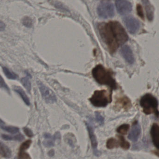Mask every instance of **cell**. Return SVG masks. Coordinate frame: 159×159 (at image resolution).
Returning a JSON list of instances; mask_svg holds the SVG:
<instances>
[{
  "mask_svg": "<svg viewBox=\"0 0 159 159\" xmlns=\"http://www.w3.org/2000/svg\"><path fill=\"white\" fill-rule=\"evenodd\" d=\"M99 34L111 53L115 52L120 45L128 39V35L119 22L111 21L98 25Z\"/></svg>",
  "mask_w": 159,
  "mask_h": 159,
  "instance_id": "cell-1",
  "label": "cell"
},
{
  "mask_svg": "<svg viewBox=\"0 0 159 159\" xmlns=\"http://www.w3.org/2000/svg\"><path fill=\"white\" fill-rule=\"evenodd\" d=\"M92 75L99 84L107 85L112 90H116L118 88L111 71L105 68L102 65L96 66L92 70Z\"/></svg>",
  "mask_w": 159,
  "mask_h": 159,
  "instance_id": "cell-2",
  "label": "cell"
},
{
  "mask_svg": "<svg viewBox=\"0 0 159 159\" xmlns=\"http://www.w3.org/2000/svg\"><path fill=\"white\" fill-rule=\"evenodd\" d=\"M139 104L143 112L147 115L154 113L158 117V101L157 98L150 93H147L140 98Z\"/></svg>",
  "mask_w": 159,
  "mask_h": 159,
  "instance_id": "cell-3",
  "label": "cell"
},
{
  "mask_svg": "<svg viewBox=\"0 0 159 159\" xmlns=\"http://www.w3.org/2000/svg\"><path fill=\"white\" fill-rule=\"evenodd\" d=\"M89 100L94 107H104L111 102V94L105 90H97L89 98Z\"/></svg>",
  "mask_w": 159,
  "mask_h": 159,
  "instance_id": "cell-4",
  "label": "cell"
},
{
  "mask_svg": "<svg viewBox=\"0 0 159 159\" xmlns=\"http://www.w3.org/2000/svg\"><path fill=\"white\" fill-rule=\"evenodd\" d=\"M98 16L102 18H111L114 16V9L113 4L108 2H101L97 10Z\"/></svg>",
  "mask_w": 159,
  "mask_h": 159,
  "instance_id": "cell-5",
  "label": "cell"
},
{
  "mask_svg": "<svg viewBox=\"0 0 159 159\" xmlns=\"http://www.w3.org/2000/svg\"><path fill=\"white\" fill-rule=\"evenodd\" d=\"M38 85L42 96L45 102L48 104H53L57 102L56 96L51 89L44 85L42 82L38 81Z\"/></svg>",
  "mask_w": 159,
  "mask_h": 159,
  "instance_id": "cell-6",
  "label": "cell"
},
{
  "mask_svg": "<svg viewBox=\"0 0 159 159\" xmlns=\"http://www.w3.org/2000/svg\"><path fill=\"white\" fill-rule=\"evenodd\" d=\"M124 23L129 32L132 34H135L140 28V23L133 16H128L124 19Z\"/></svg>",
  "mask_w": 159,
  "mask_h": 159,
  "instance_id": "cell-7",
  "label": "cell"
},
{
  "mask_svg": "<svg viewBox=\"0 0 159 159\" xmlns=\"http://www.w3.org/2000/svg\"><path fill=\"white\" fill-rule=\"evenodd\" d=\"M116 6L118 13L121 15L127 14L132 10V4L129 2L124 0H117Z\"/></svg>",
  "mask_w": 159,
  "mask_h": 159,
  "instance_id": "cell-8",
  "label": "cell"
},
{
  "mask_svg": "<svg viewBox=\"0 0 159 159\" xmlns=\"http://www.w3.org/2000/svg\"><path fill=\"white\" fill-rule=\"evenodd\" d=\"M141 129L140 125L137 121L135 122L132 126V129L128 135V139L133 142H136L141 134Z\"/></svg>",
  "mask_w": 159,
  "mask_h": 159,
  "instance_id": "cell-9",
  "label": "cell"
},
{
  "mask_svg": "<svg viewBox=\"0 0 159 159\" xmlns=\"http://www.w3.org/2000/svg\"><path fill=\"white\" fill-rule=\"evenodd\" d=\"M86 127H87V130L89 133V137H90V140L91 141L92 146L93 147V149L94 152L95 154L96 155H99V152L98 150V143L97 141L94 132L93 128V126L89 123H86Z\"/></svg>",
  "mask_w": 159,
  "mask_h": 159,
  "instance_id": "cell-10",
  "label": "cell"
},
{
  "mask_svg": "<svg viewBox=\"0 0 159 159\" xmlns=\"http://www.w3.org/2000/svg\"><path fill=\"white\" fill-rule=\"evenodd\" d=\"M120 53L125 61L130 65H132L134 62V57L133 52L130 47L125 45L121 48Z\"/></svg>",
  "mask_w": 159,
  "mask_h": 159,
  "instance_id": "cell-11",
  "label": "cell"
},
{
  "mask_svg": "<svg viewBox=\"0 0 159 159\" xmlns=\"http://www.w3.org/2000/svg\"><path fill=\"white\" fill-rule=\"evenodd\" d=\"M150 133L152 143L156 148L158 149L159 148V127L157 124L154 123L152 125Z\"/></svg>",
  "mask_w": 159,
  "mask_h": 159,
  "instance_id": "cell-12",
  "label": "cell"
},
{
  "mask_svg": "<svg viewBox=\"0 0 159 159\" xmlns=\"http://www.w3.org/2000/svg\"><path fill=\"white\" fill-rule=\"evenodd\" d=\"M116 105L120 108L127 110L132 107L131 101L126 97L120 98L117 100Z\"/></svg>",
  "mask_w": 159,
  "mask_h": 159,
  "instance_id": "cell-13",
  "label": "cell"
},
{
  "mask_svg": "<svg viewBox=\"0 0 159 159\" xmlns=\"http://www.w3.org/2000/svg\"><path fill=\"white\" fill-rule=\"evenodd\" d=\"M142 2L145 6L147 17L149 21H152L153 17V8L148 0H142Z\"/></svg>",
  "mask_w": 159,
  "mask_h": 159,
  "instance_id": "cell-14",
  "label": "cell"
},
{
  "mask_svg": "<svg viewBox=\"0 0 159 159\" xmlns=\"http://www.w3.org/2000/svg\"><path fill=\"white\" fill-rule=\"evenodd\" d=\"M61 138L60 134L58 132L56 133L53 136H50L48 139H45V140L43 141V143L45 147L47 148L53 147L55 145V142L57 139H60Z\"/></svg>",
  "mask_w": 159,
  "mask_h": 159,
  "instance_id": "cell-15",
  "label": "cell"
},
{
  "mask_svg": "<svg viewBox=\"0 0 159 159\" xmlns=\"http://www.w3.org/2000/svg\"><path fill=\"white\" fill-rule=\"evenodd\" d=\"M13 89L16 93L18 94L25 102V104L27 106L30 105V101L28 97L26 94L25 92L20 86H14Z\"/></svg>",
  "mask_w": 159,
  "mask_h": 159,
  "instance_id": "cell-16",
  "label": "cell"
},
{
  "mask_svg": "<svg viewBox=\"0 0 159 159\" xmlns=\"http://www.w3.org/2000/svg\"><path fill=\"white\" fill-rule=\"evenodd\" d=\"M0 155L6 158H10L12 156V152L10 148L2 142H0Z\"/></svg>",
  "mask_w": 159,
  "mask_h": 159,
  "instance_id": "cell-17",
  "label": "cell"
},
{
  "mask_svg": "<svg viewBox=\"0 0 159 159\" xmlns=\"http://www.w3.org/2000/svg\"><path fill=\"white\" fill-rule=\"evenodd\" d=\"M26 74L27 76L26 77L21 79V82L24 87L26 89L28 92L30 93L31 90V83L30 81L31 76L28 73H27Z\"/></svg>",
  "mask_w": 159,
  "mask_h": 159,
  "instance_id": "cell-18",
  "label": "cell"
},
{
  "mask_svg": "<svg viewBox=\"0 0 159 159\" xmlns=\"http://www.w3.org/2000/svg\"><path fill=\"white\" fill-rule=\"evenodd\" d=\"M2 137L3 139L6 140H16V141H22L25 139V137L22 134L16 135V136H11L9 135L2 134Z\"/></svg>",
  "mask_w": 159,
  "mask_h": 159,
  "instance_id": "cell-19",
  "label": "cell"
},
{
  "mask_svg": "<svg viewBox=\"0 0 159 159\" xmlns=\"http://www.w3.org/2000/svg\"><path fill=\"white\" fill-rule=\"evenodd\" d=\"M3 72L8 79L11 80H16L18 78V76L14 72L11 71L9 69L5 67L2 68Z\"/></svg>",
  "mask_w": 159,
  "mask_h": 159,
  "instance_id": "cell-20",
  "label": "cell"
},
{
  "mask_svg": "<svg viewBox=\"0 0 159 159\" xmlns=\"http://www.w3.org/2000/svg\"><path fill=\"white\" fill-rule=\"evenodd\" d=\"M0 128L4 130V131H6V132L12 134H16L19 131V129L18 127L13 126H7V125H4L0 126Z\"/></svg>",
  "mask_w": 159,
  "mask_h": 159,
  "instance_id": "cell-21",
  "label": "cell"
},
{
  "mask_svg": "<svg viewBox=\"0 0 159 159\" xmlns=\"http://www.w3.org/2000/svg\"><path fill=\"white\" fill-rule=\"evenodd\" d=\"M106 146L107 148L111 149L114 148H117L118 147V143L116 139L111 138L108 139Z\"/></svg>",
  "mask_w": 159,
  "mask_h": 159,
  "instance_id": "cell-22",
  "label": "cell"
},
{
  "mask_svg": "<svg viewBox=\"0 0 159 159\" xmlns=\"http://www.w3.org/2000/svg\"><path fill=\"white\" fill-rule=\"evenodd\" d=\"M130 126L128 124H123L120 125L117 129V132L123 135L126 134L129 130Z\"/></svg>",
  "mask_w": 159,
  "mask_h": 159,
  "instance_id": "cell-23",
  "label": "cell"
},
{
  "mask_svg": "<svg viewBox=\"0 0 159 159\" xmlns=\"http://www.w3.org/2000/svg\"><path fill=\"white\" fill-rule=\"evenodd\" d=\"M119 139H120V146L123 149L127 150L130 148V143L125 139L124 137L120 136Z\"/></svg>",
  "mask_w": 159,
  "mask_h": 159,
  "instance_id": "cell-24",
  "label": "cell"
},
{
  "mask_svg": "<svg viewBox=\"0 0 159 159\" xmlns=\"http://www.w3.org/2000/svg\"><path fill=\"white\" fill-rule=\"evenodd\" d=\"M22 24L26 27L30 28L32 26V20L29 17L25 16L22 19Z\"/></svg>",
  "mask_w": 159,
  "mask_h": 159,
  "instance_id": "cell-25",
  "label": "cell"
},
{
  "mask_svg": "<svg viewBox=\"0 0 159 159\" xmlns=\"http://www.w3.org/2000/svg\"><path fill=\"white\" fill-rule=\"evenodd\" d=\"M31 142L32 141L30 139L26 140L24 143H22V145L20 146L19 151H25L26 150L28 149L30 147Z\"/></svg>",
  "mask_w": 159,
  "mask_h": 159,
  "instance_id": "cell-26",
  "label": "cell"
},
{
  "mask_svg": "<svg viewBox=\"0 0 159 159\" xmlns=\"http://www.w3.org/2000/svg\"><path fill=\"white\" fill-rule=\"evenodd\" d=\"M0 87L5 89L8 93H10V89L7 84L4 81L2 77L0 75Z\"/></svg>",
  "mask_w": 159,
  "mask_h": 159,
  "instance_id": "cell-27",
  "label": "cell"
},
{
  "mask_svg": "<svg viewBox=\"0 0 159 159\" xmlns=\"http://www.w3.org/2000/svg\"><path fill=\"white\" fill-rule=\"evenodd\" d=\"M18 158L21 159H30L31 158L28 153L25 151H19Z\"/></svg>",
  "mask_w": 159,
  "mask_h": 159,
  "instance_id": "cell-28",
  "label": "cell"
},
{
  "mask_svg": "<svg viewBox=\"0 0 159 159\" xmlns=\"http://www.w3.org/2000/svg\"><path fill=\"white\" fill-rule=\"evenodd\" d=\"M95 117L96 119L98 122L99 124L102 125L103 124V123H104V118H103L99 113H98V112H96Z\"/></svg>",
  "mask_w": 159,
  "mask_h": 159,
  "instance_id": "cell-29",
  "label": "cell"
},
{
  "mask_svg": "<svg viewBox=\"0 0 159 159\" xmlns=\"http://www.w3.org/2000/svg\"><path fill=\"white\" fill-rule=\"evenodd\" d=\"M24 131L26 135L28 136L29 137H33L34 136L33 132L30 128L26 127H24Z\"/></svg>",
  "mask_w": 159,
  "mask_h": 159,
  "instance_id": "cell-30",
  "label": "cell"
},
{
  "mask_svg": "<svg viewBox=\"0 0 159 159\" xmlns=\"http://www.w3.org/2000/svg\"><path fill=\"white\" fill-rule=\"evenodd\" d=\"M137 11L140 17H143V14L142 12V9H141V6L140 5H138L137 6Z\"/></svg>",
  "mask_w": 159,
  "mask_h": 159,
  "instance_id": "cell-31",
  "label": "cell"
},
{
  "mask_svg": "<svg viewBox=\"0 0 159 159\" xmlns=\"http://www.w3.org/2000/svg\"><path fill=\"white\" fill-rule=\"evenodd\" d=\"M5 27L6 25L3 22L0 21V31H3L5 30Z\"/></svg>",
  "mask_w": 159,
  "mask_h": 159,
  "instance_id": "cell-32",
  "label": "cell"
},
{
  "mask_svg": "<svg viewBox=\"0 0 159 159\" xmlns=\"http://www.w3.org/2000/svg\"><path fill=\"white\" fill-rule=\"evenodd\" d=\"M49 155L50 156H53L54 155V151L53 150H52L50 151L49 152Z\"/></svg>",
  "mask_w": 159,
  "mask_h": 159,
  "instance_id": "cell-33",
  "label": "cell"
},
{
  "mask_svg": "<svg viewBox=\"0 0 159 159\" xmlns=\"http://www.w3.org/2000/svg\"><path fill=\"white\" fill-rule=\"evenodd\" d=\"M4 124H5V123H4V122H3L1 119H0V126Z\"/></svg>",
  "mask_w": 159,
  "mask_h": 159,
  "instance_id": "cell-34",
  "label": "cell"
}]
</instances>
